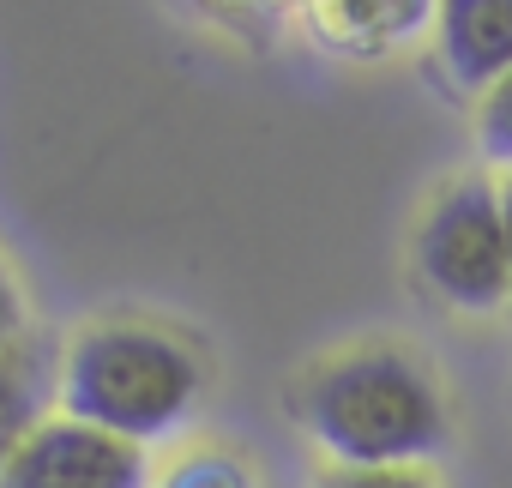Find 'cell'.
<instances>
[{
	"label": "cell",
	"mask_w": 512,
	"mask_h": 488,
	"mask_svg": "<svg viewBox=\"0 0 512 488\" xmlns=\"http://www.w3.org/2000/svg\"><path fill=\"white\" fill-rule=\"evenodd\" d=\"M296 422L332 470H428L452 440L440 380L404 344H350L296 386Z\"/></svg>",
	"instance_id": "6da1fadb"
},
{
	"label": "cell",
	"mask_w": 512,
	"mask_h": 488,
	"mask_svg": "<svg viewBox=\"0 0 512 488\" xmlns=\"http://www.w3.org/2000/svg\"><path fill=\"white\" fill-rule=\"evenodd\" d=\"M199 392V350L157 320H91L61 350V410L139 446L181 434Z\"/></svg>",
	"instance_id": "7a4b0ae2"
},
{
	"label": "cell",
	"mask_w": 512,
	"mask_h": 488,
	"mask_svg": "<svg viewBox=\"0 0 512 488\" xmlns=\"http://www.w3.org/2000/svg\"><path fill=\"white\" fill-rule=\"evenodd\" d=\"M416 278L458 314L512 308V260H506V217L500 181L464 175L452 181L416 223Z\"/></svg>",
	"instance_id": "3957f363"
},
{
	"label": "cell",
	"mask_w": 512,
	"mask_h": 488,
	"mask_svg": "<svg viewBox=\"0 0 512 488\" xmlns=\"http://www.w3.org/2000/svg\"><path fill=\"white\" fill-rule=\"evenodd\" d=\"M151 458L139 440H121L97 422L55 410L0 470V488H151Z\"/></svg>",
	"instance_id": "277c9868"
},
{
	"label": "cell",
	"mask_w": 512,
	"mask_h": 488,
	"mask_svg": "<svg viewBox=\"0 0 512 488\" xmlns=\"http://www.w3.org/2000/svg\"><path fill=\"white\" fill-rule=\"evenodd\" d=\"M434 55L458 91H488L512 73V0H440Z\"/></svg>",
	"instance_id": "5b68a950"
},
{
	"label": "cell",
	"mask_w": 512,
	"mask_h": 488,
	"mask_svg": "<svg viewBox=\"0 0 512 488\" xmlns=\"http://www.w3.org/2000/svg\"><path fill=\"white\" fill-rule=\"evenodd\" d=\"M49 404H61V356L49 350V338L25 332L0 344V470L55 416Z\"/></svg>",
	"instance_id": "8992f818"
},
{
	"label": "cell",
	"mask_w": 512,
	"mask_h": 488,
	"mask_svg": "<svg viewBox=\"0 0 512 488\" xmlns=\"http://www.w3.org/2000/svg\"><path fill=\"white\" fill-rule=\"evenodd\" d=\"M440 19V0H320L314 37L338 55H392Z\"/></svg>",
	"instance_id": "52a82bcc"
},
{
	"label": "cell",
	"mask_w": 512,
	"mask_h": 488,
	"mask_svg": "<svg viewBox=\"0 0 512 488\" xmlns=\"http://www.w3.org/2000/svg\"><path fill=\"white\" fill-rule=\"evenodd\" d=\"M151 488H260V476H253V464L235 452V446H187L175 452Z\"/></svg>",
	"instance_id": "ba28073f"
},
{
	"label": "cell",
	"mask_w": 512,
	"mask_h": 488,
	"mask_svg": "<svg viewBox=\"0 0 512 488\" xmlns=\"http://www.w3.org/2000/svg\"><path fill=\"white\" fill-rule=\"evenodd\" d=\"M476 145L494 169L512 175V73L494 79L482 97H476Z\"/></svg>",
	"instance_id": "9c48e42d"
},
{
	"label": "cell",
	"mask_w": 512,
	"mask_h": 488,
	"mask_svg": "<svg viewBox=\"0 0 512 488\" xmlns=\"http://www.w3.org/2000/svg\"><path fill=\"white\" fill-rule=\"evenodd\" d=\"M314 488H440V482L416 464V470H326Z\"/></svg>",
	"instance_id": "30bf717a"
},
{
	"label": "cell",
	"mask_w": 512,
	"mask_h": 488,
	"mask_svg": "<svg viewBox=\"0 0 512 488\" xmlns=\"http://www.w3.org/2000/svg\"><path fill=\"white\" fill-rule=\"evenodd\" d=\"M13 338H25V296H19L13 266L0 260V344H13Z\"/></svg>",
	"instance_id": "8fae6325"
},
{
	"label": "cell",
	"mask_w": 512,
	"mask_h": 488,
	"mask_svg": "<svg viewBox=\"0 0 512 488\" xmlns=\"http://www.w3.org/2000/svg\"><path fill=\"white\" fill-rule=\"evenodd\" d=\"M500 217H506V260H512V175L500 181Z\"/></svg>",
	"instance_id": "7c38bea8"
}]
</instances>
